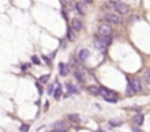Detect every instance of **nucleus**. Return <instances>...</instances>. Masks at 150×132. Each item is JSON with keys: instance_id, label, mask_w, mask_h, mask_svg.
<instances>
[{"instance_id": "obj_29", "label": "nucleus", "mask_w": 150, "mask_h": 132, "mask_svg": "<svg viewBox=\"0 0 150 132\" xmlns=\"http://www.w3.org/2000/svg\"><path fill=\"white\" fill-rule=\"evenodd\" d=\"M119 2H121V0H119Z\"/></svg>"}, {"instance_id": "obj_17", "label": "nucleus", "mask_w": 150, "mask_h": 132, "mask_svg": "<svg viewBox=\"0 0 150 132\" xmlns=\"http://www.w3.org/2000/svg\"><path fill=\"white\" fill-rule=\"evenodd\" d=\"M77 10L80 12V13H82V15H84V13H85V7H84V3L81 5V3H77Z\"/></svg>"}, {"instance_id": "obj_11", "label": "nucleus", "mask_w": 150, "mask_h": 132, "mask_svg": "<svg viewBox=\"0 0 150 132\" xmlns=\"http://www.w3.org/2000/svg\"><path fill=\"white\" fill-rule=\"evenodd\" d=\"M93 44H94V47H96L99 51H105V50H106V46H105L102 41H100L99 38H96V40H94V43H93Z\"/></svg>"}, {"instance_id": "obj_12", "label": "nucleus", "mask_w": 150, "mask_h": 132, "mask_svg": "<svg viewBox=\"0 0 150 132\" xmlns=\"http://www.w3.org/2000/svg\"><path fill=\"white\" fill-rule=\"evenodd\" d=\"M89 92H90V94H93V96H100V87H97V85H90V87H89Z\"/></svg>"}, {"instance_id": "obj_1", "label": "nucleus", "mask_w": 150, "mask_h": 132, "mask_svg": "<svg viewBox=\"0 0 150 132\" xmlns=\"http://www.w3.org/2000/svg\"><path fill=\"white\" fill-rule=\"evenodd\" d=\"M110 6L114 7L119 15H128L130 13V6L128 5H125V3H121V2H110Z\"/></svg>"}, {"instance_id": "obj_10", "label": "nucleus", "mask_w": 150, "mask_h": 132, "mask_svg": "<svg viewBox=\"0 0 150 132\" xmlns=\"http://www.w3.org/2000/svg\"><path fill=\"white\" fill-rule=\"evenodd\" d=\"M97 38H99L100 41H102V43H103L106 47H107V46L112 43V35H99Z\"/></svg>"}, {"instance_id": "obj_23", "label": "nucleus", "mask_w": 150, "mask_h": 132, "mask_svg": "<svg viewBox=\"0 0 150 132\" xmlns=\"http://www.w3.org/2000/svg\"><path fill=\"white\" fill-rule=\"evenodd\" d=\"M50 79V75H43L41 78H40V82H47Z\"/></svg>"}, {"instance_id": "obj_2", "label": "nucleus", "mask_w": 150, "mask_h": 132, "mask_svg": "<svg viewBox=\"0 0 150 132\" xmlns=\"http://www.w3.org/2000/svg\"><path fill=\"white\" fill-rule=\"evenodd\" d=\"M69 131V125L64 121H57L53 126V131L52 132H68Z\"/></svg>"}, {"instance_id": "obj_9", "label": "nucleus", "mask_w": 150, "mask_h": 132, "mask_svg": "<svg viewBox=\"0 0 150 132\" xmlns=\"http://www.w3.org/2000/svg\"><path fill=\"white\" fill-rule=\"evenodd\" d=\"M78 57H80V60H81V62H85L87 59L90 57V51H89V50H85V48L80 50V53H78Z\"/></svg>"}, {"instance_id": "obj_22", "label": "nucleus", "mask_w": 150, "mask_h": 132, "mask_svg": "<svg viewBox=\"0 0 150 132\" xmlns=\"http://www.w3.org/2000/svg\"><path fill=\"white\" fill-rule=\"evenodd\" d=\"M144 79H146V82L150 85V71H146V73H144Z\"/></svg>"}, {"instance_id": "obj_4", "label": "nucleus", "mask_w": 150, "mask_h": 132, "mask_svg": "<svg viewBox=\"0 0 150 132\" xmlns=\"http://www.w3.org/2000/svg\"><path fill=\"white\" fill-rule=\"evenodd\" d=\"M105 19H106V22L110 25H118V24H121V16L119 15H116V13H107V15L105 16Z\"/></svg>"}, {"instance_id": "obj_21", "label": "nucleus", "mask_w": 150, "mask_h": 132, "mask_svg": "<svg viewBox=\"0 0 150 132\" xmlns=\"http://www.w3.org/2000/svg\"><path fill=\"white\" fill-rule=\"evenodd\" d=\"M31 62H32L34 65H41V62H40V59H39V57H37V56H32V57H31Z\"/></svg>"}, {"instance_id": "obj_24", "label": "nucleus", "mask_w": 150, "mask_h": 132, "mask_svg": "<svg viewBox=\"0 0 150 132\" xmlns=\"http://www.w3.org/2000/svg\"><path fill=\"white\" fill-rule=\"evenodd\" d=\"M68 38L71 40V41H74V40H75V38H74V32H72V30H68Z\"/></svg>"}, {"instance_id": "obj_20", "label": "nucleus", "mask_w": 150, "mask_h": 132, "mask_svg": "<svg viewBox=\"0 0 150 132\" xmlns=\"http://www.w3.org/2000/svg\"><path fill=\"white\" fill-rule=\"evenodd\" d=\"M110 125H112V126H119V125H122V122H121V121H116V119H112V121H110Z\"/></svg>"}, {"instance_id": "obj_3", "label": "nucleus", "mask_w": 150, "mask_h": 132, "mask_svg": "<svg viewBox=\"0 0 150 132\" xmlns=\"http://www.w3.org/2000/svg\"><path fill=\"white\" fill-rule=\"evenodd\" d=\"M97 32L99 35H112V28H110V25L106 22V24H100L97 26Z\"/></svg>"}, {"instance_id": "obj_13", "label": "nucleus", "mask_w": 150, "mask_h": 132, "mask_svg": "<svg viewBox=\"0 0 150 132\" xmlns=\"http://www.w3.org/2000/svg\"><path fill=\"white\" fill-rule=\"evenodd\" d=\"M143 121H144L143 114H135V116H134V122H135V125L141 126V125H143Z\"/></svg>"}, {"instance_id": "obj_27", "label": "nucleus", "mask_w": 150, "mask_h": 132, "mask_svg": "<svg viewBox=\"0 0 150 132\" xmlns=\"http://www.w3.org/2000/svg\"><path fill=\"white\" fill-rule=\"evenodd\" d=\"M49 92H50V94H52V92H53V85H49V90H47Z\"/></svg>"}, {"instance_id": "obj_16", "label": "nucleus", "mask_w": 150, "mask_h": 132, "mask_svg": "<svg viewBox=\"0 0 150 132\" xmlns=\"http://www.w3.org/2000/svg\"><path fill=\"white\" fill-rule=\"evenodd\" d=\"M75 76H77V79H78L80 82L84 81V73H82L81 71H77V72H75Z\"/></svg>"}, {"instance_id": "obj_14", "label": "nucleus", "mask_w": 150, "mask_h": 132, "mask_svg": "<svg viewBox=\"0 0 150 132\" xmlns=\"http://www.w3.org/2000/svg\"><path fill=\"white\" fill-rule=\"evenodd\" d=\"M66 90H68V94H66V97H69L71 94H75V92H77V88H74V85H71L69 82L66 84Z\"/></svg>"}, {"instance_id": "obj_8", "label": "nucleus", "mask_w": 150, "mask_h": 132, "mask_svg": "<svg viewBox=\"0 0 150 132\" xmlns=\"http://www.w3.org/2000/svg\"><path fill=\"white\" fill-rule=\"evenodd\" d=\"M55 85H56V88L53 90V97H55L56 100H59V98L62 97V85H60L57 81H56V84H55Z\"/></svg>"}, {"instance_id": "obj_18", "label": "nucleus", "mask_w": 150, "mask_h": 132, "mask_svg": "<svg viewBox=\"0 0 150 132\" xmlns=\"http://www.w3.org/2000/svg\"><path fill=\"white\" fill-rule=\"evenodd\" d=\"M30 131V126L27 125V123H22L21 126H19V132H28Z\"/></svg>"}, {"instance_id": "obj_19", "label": "nucleus", "mask_w": 150, "mask_h": 132, "mask_svg": "<svg viewBox=\"0 0 150 132\" xmlns=\"http://www.w3.org/2000/svg\"><path fill=\"white\" fill-rule=\"evenodd\" d=\"M132 94H135V91H134L132 87L128 84V87H127V96H132Z\"/></svg>"}, {"instance_id": "obj_6", "label": "nucleus", "mask_w": 150, "mask_h": 132, "mask_svg": "<svg viewBox=\"0 0 150 132\" xmlns=\"http://www.w3.org/2000/svg\"><path fill=\"white\" fill-rule=\"evenodd\" d=\"M130 85L132 87V90H134L135 92L141 91V81H140L139 78H132L131 81H130Z\"/></svg>"}, {"instance_id": "obj_25", "label": "nucleus", "mask_w": 150, "mask_h": 132, "mask_svg": "<svg viewBox=\"0 0 150 132\" xmlns=\"http://www.w3.org/2000/svg\"><path fill=\"white\" fill-rule=\"evenodd\" d=\"M81 3H84V5H89V3H91V0H81Z\"/></svg>"}, {"instance_id": "obj_28", "label": "nucleus", "mask_w": 150, "mask_h": 132, "mask_svg": "<svg viewBox=\"0 0 150 132\" xmlns=\"http://www.w3.org/2000/svg\"><path fill=\"white\" fill-rule=\"evenodd\" d=\"M99 132H102V131H99Z\"/></svg>"}, {"instance_id": "obj_26", "label": "nucleus", "mask_w": 150, "mask_h": 132, "mask_svg": "<svg viewBox=\"0 0 150 132\" xmlns=\"http://www.w3.org/2000/svg\"><path fill=\"white\" fill-rule=\"evenodd\" d=\"M37 88H39V92L41 94V91H43V88H41V84H37Z\"/></svg>"}, {"instance_id": "obj_7", "label": "nucleus", "mask_w": 150, "mask_h": 132, "mask_svg": "<svg viewBox=\"0 0 150 132\" xmlns=\"http://www.w3.org/2000/svg\"><path fill=\"white\" fill-rule=\"evenodd\" d=\"M69 72H71L69 65H66V63H59V73H60L62 76H66Z\"/></svg>"}, {"instance_id": "obj_15", "label": "nucleus", "mask_w": 150, "mask_h": 132, "mask_svg": "<svg viewBox=\"0 0 150 132\" xmlns=\"http://www.w3.org/2000/svg\"><path fill=\"white\" fill-rule=\"evenodd\" d=\"M68 119H69L71 122H74V123H78V122H80V116H78V114H75V113L68 114Z\"/></svg>"}, {"instance_id": "obj_5", "label": "nucleus", "mask_w": 150, "mask_h": 132, "mask_svg": "<svg viewBox=\"0 0 150 132\" xmlns=\"http://www.w3.org/2000/svg\"><path fill=\"white\" fill-rule=\"evenodd\" d=\"M71 30H72V31L80 32V31L82 30V22H81L78 18H74V19L71 21Z\"/></svg>"}]
</instances>
